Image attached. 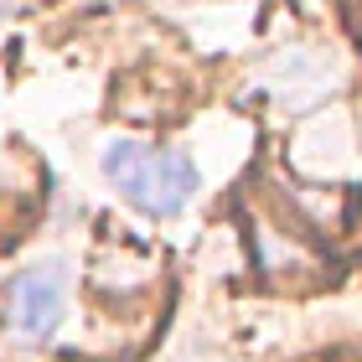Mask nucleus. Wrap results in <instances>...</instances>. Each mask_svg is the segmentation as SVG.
I'll return each instance as SVG.
<instances>
[{"label": "nucleus", "mask_w": 362, "mask_h": 362, "mask_svg": "<svg viewBox=\"0 0 362 362\" xmlns=\"http://www.w3.org/2000/svg\"><path fill=\"white\" fill-rule=\"evenodd\" d=\"M264 83L285 109H310V104H321V98H332L341 88V68H337V57H326V52L290 47V52H279L264 68Z\"/></svg>", "instance_id": "obj_3"}, {"label": "nucleus", "mask_w": 362, "mask_h": 362, "mask_svg": "<svg viewBox=\"0 0 362 362\" xmlns=\"http://www.w3.org/2000/svg\"><path fill=\"white\" fill-rule=\"evenodd\" d=\"M68 290H73V274H68V259H37L26 264L21 279L11 290V332L21 341H47L68 316Z\"/></svg>", "instance_id": "obj_2"}, {"label": "nucleus", "mask_w": 362, "mask_h": 362, "mask_svg": "<svg viewBox=\"0 0 362 362\" xmlns=\"http://www.w3.org/2000/svg\"><path fill=\"white\" fill-rule=\"evenodd\" d=\"M0 181H11V160L6 156H0Z\"/></svg>", "instance_id": "obj_4"}, {"label": "nucleus", "mask_w": 362, "mask_h": 362, "mask_svg": "<svg viewBox=\"0 0 362 362\" xmlns=\"http://www.w3.org/2000/svg\"><path fill=\"white\" fill-rule=\"evenodd\" d=\"M98 171L124 202H135L140 212L151 218H176L181 207L197 197L202 176L181 151H156L145 140H129V135H109L104 151H98Z\"/></svg>", "instance_id": "obj_1"}]
</instances>
